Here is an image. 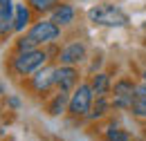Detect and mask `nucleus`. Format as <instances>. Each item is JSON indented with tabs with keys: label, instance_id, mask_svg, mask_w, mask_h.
I'll return each instance as SVG.
<instances>
[{
	"label": "nucleus",
	"instance_id": "nucleus-22",
	"mask_svg": "<svg viewBox=\"0 0 146 141\" xmlns=\"http://www.w3.org/2000/svg\"><path fill=\"white\" fill-rule=\"evenodd\" d=\"M144 81H146V72H144Z\"/></svg>",
	"mask_w": 146,
	"mask_h": 141
},
{
	"label": "nucleus",
	"instance_id": "nucleus-1",
	"mask_svg": "<svg viewBox=\"0 0 146 141\" xmlns=\"http://www.w3.org/2000/svg\"><path fill=\"white\" fill-rule=\"evenodd\" d=\"M88 18L94 25H106V27H124V25H128V16L119 7H112V5L92 7L88 11Z\"/></svg>",
	"mask_w": 146,
	"mask_h": 141
},
{
	"label": "nucleus",
	"instance_id": "nucleus-19",
	"mask_svg": "<svg viewBox=\"0 0 146 141\" xmlns=\"http://www.w3.org/2000/svg\"><path fill=\"white\" fill-rule=\"evenodd\" d=\"M135 92H137V96L146 99V85H139V88H135Z\"/></svg>",
	"mask_w": 146,
	"mask_h": 141
},
{
	"label": "nucleus",
	"instance_id": "nucleus-21",
	"mask_svg": "<svg viewBox=\"0 0 146 141\" xmlns=\"http://www.w3.org/2000/svg\"><path fill=\"white\" fill-rule=\"evenodd\" d=\"M0 7H5V9H11V0H0Z\"/></svg>",
	"mask_w": 146,
	"mask_h": 141
},
{
	"label": "nucleus",
	"instance_id": "nucleus-6",
	"mask_svg": "<svg viewBox=\"0 0 146 141\" xmlns=\"http://www.w3.org/2000/svg\"><path fill=\"white\" fill-rule=\"evenodd\" d=\"M54 76H56V85H58V90L68 92V90L76 83V76H79V74H76V70H74L72 65H61V67H56Z\"/></svg>",
	"mask_w": 146,
	"mask_h": 141
},
{
	"label": "nucleus",
	"instance_id": "nucleus-17",
	"mask_svg": "<svg viewBox=\"0 0 146 141\" xmlns=\"http://www.w3.org/2000/svg\"><path fill=\"white\" fill-rule=\"evenodd\" d=\"M106 105H108V103H106V99H104V96H99V101H97L94 110L90 112V119H94V117H101V114H104V110H106Z\"/></svg>",
	"mask_w": 146,
	"mask_h": 141
},
{
	"label": "nucleus",
	"instance_id": "nucleus-13",
	"mask_svg": "<svg viewBox=\"0 0 146 141\" xmlns=\"http://www.w3.org/2000/svg\"><path fill=\"white\" fill-rule=\"evenodd\" d=\"M133 92H135V85L130 81H126V78L115 83V96H133Z\"/></svg>",
	"mask_w": 146,
	"mask_h": 141
},
{
	"label": "nucleus",
	"instance_id": "nucleus-9",
	"mask_svg": "<svg viewBox=\"0 0 146 141\" xmlns=\"http://www.w3.org/2000/svg\"><path fill=\"white\" fill-rule=\"evenodd\" d=\"M65 105H70V96H68V92H63V90H61V94H56V96H54V101L50 103L47 110H50V114H52V117H58V114L65 110Z\"/></svg>",
	"mask_w": 146,
	"mask_h": 141
},
{
	"label": "nucleus",
	"instance_id": "nucleus-7",
	"mask_svg": "<svg viewBox=\"0 0 146 141\" xmlns=\"http://www.w3.org/2000/svg\"><path fill=\"white\" fill-rule=\"evenodd\" d=\"M54 72H56V67H54V70H52V67H47V70H38L36 76H34V81H32L34 90H36V92H47L52 85H56Z\"/></svg>",
	"mask_w": 146,
	"mask_h": 141
},
{
	"label": "nucleus",
	"instance_id": "nucleus-5",
	"mask_svg": "<svg viewBox=\"0 0 146 141\" xmlns=\"http://www.w3.org/2000/svg\"><path fill=\"white\" fill-rule=\"evenodd\" d=\"M83 58H86V45H83V43H72V45H68L65 49H61V54H58L61 65H76V63H81Z\"/></svg>",
	"mask_w": 146,
	"mask_h": 141
},
{
	"label": "nucleus",
	"instance_id": "nucleus-12",
	"mask_svg": "<svg viewBox=\"0 0 146 141\" xmlns=\"http://www.w3.org/2000/svg\"><path fill=\"white\" fill-rule=\"evenodd\" d=\"M14 29V18H11V9L0 7V34H9Z\"/></svg>",
	"mask_w": 146,
	"mask_h": 141
},
{
	"label": "nucleus",
	"instance_id": "nucleus-11",
	"mask_svg": "<svg viewBox=\"0 0 146 141\" xmlns=\"http://www.w3.org/2000/svg\"><path fill=\"white\" fill-rule=\"evenodd\" d=\"M92 90H94V94H99V96H104L106 92H108V85H110V78L108 74H97L94 78H92Z\"/></svg>",
	"mask_w": 146,
	"mask_h": 141
},
{
	"label": "nucleus",
	"instance_id": "nucleus-8",
	"mask_svg": "<svg viewBox=\"0 0 146 141\" xmlns=\"http://www.w3.org/2000/svg\"><path fill=\"white\" fill-rule=\"evenodd\" d=\"M52 20H54L56 25H68V22L74 20V9L70 5H58L54 11H52Z\"/></svg>",
	"mask_w": 146,
	"mask_h": 141
},
{
	"label": "nucleus",
	"instance_id": "nucleus-15",
	"mask_svg": "<svg viewBox=\"0 0 146 141\" xmlns=\"http://www.w3.org/2000/svg\"><path fill=\"white\" fill-rule=\"evenodd\" d=\"M130 110H133L135 114H139V117H146V99H142V96L135 94V101H133Z\"/></svg>",
	"mask_w": 146,
	"mask_h": 141
},
{
	"label": "nucleus",
	"instance_id": "nucleus-10",
	"mask_svg": "<svg viewBox=\"0 0 146 141\" xmlns=\"http://www.w3.org/2000/svg\"><path fill=\"white\" fill-rule=\"evenodd\" d=\"M29 22V9L25 5H16V18H14V29H25Z\"/></svg>",
	"mask_w": 146,
	"mask_h": 141
},
{
	"label": "nucleus",
	"instance_id": "nucleus-14",
	"mask_svg": "<svg viewBox=\"0 0 146 141\" xmlns=\"http://www.w3.org/2000/svg\"><path fill=\"white\" fill-rule=\"evenodd\" d=\"M106 139H108V141H128V134H126V130L110 128L108 132H106Z\"/></svg>",
	"mask_w": 146,
	"mask_h": 141
},
{
	"label": "nucleus",
	"instance_id": "nucleus-2",
	"mask_svg": "<svg viewBox=\"0 0 146 141\" xmlns=\"http://www.w3.org/2000/svg\"><path fill=\"white\" fill-rule=\"evenodd\" d=\"M92 94H94L92 85L81 83L79 88L74 90V94L70 96V105H68L70 114H74V117H86L92 107Z\"/></svg>",
	"mask_w": 146,
	"mask_h": 141
},
{
	"label": "nucleus",
	"instance_id": "nucleus-20",
	"mask_svg": "<svg viewBox=\"0 0 146 141\" xmlns=\"http://www.w3.org/2000/svg\"><path fill=\"white\" fill-rule=\"evenodd\" d=\"M9 105L11 107H20V101L16 99V96H9Z\"/></svg>",
	"mask_w": 146,
	"mask_h": 141
},
{
	"label": "nucleus",
	"instance_id": "nucleus-3",
	"mask_svg": "<svg viewBox=\"0 0 146 141\" xmlns=\"http://www.w3.org/2000/svg\"><path fill=\"white\" fill-rule=\"evenodd\" d=\"M47 54L40 52V49H29V52H20L16 58H14V70L18 74H32V72H38L40 65L45 63Z\"/></svg>",
	"mask_w": 146,
	"mask_h": 141
},
{
	"label": "nucleus",
	"instance_id": "nucleus-4",
	"mask_svg": "<svg viewBox=\"0 0 146 141\" xmlns=\"http://www.w3.org/2000/svg\"><path fill=\"white\" fill-rule=\"evenodd\" d=\"M29 38L40 45V43H52L58 38V25H56L54 20H43V22H36L32 29H29Z\"/></svg>",
	"mask_w": 146,
	"mask_h": 141
},
{
	"label": "nucleus",
	"instance_id": "nucleus-16",
	"mask_svg": "<svg viewBox=\"0 0 146 141\" xmlns=\"http://www.w3.org/2000/svg\"><path fill=\"white\" fill-rule=\"evenodd\" d=\"M29 5L38 9V11H47V9H52L56 5V0H29Z\"/></svg>",
	"mask_w": 146,
	"mask_h": 141
},
{
	"label": "nucleus",
	"instance_id": "nucleus-18",
	"mask_svg": "<svg viewBox=\"0 0 146 141\" xmlns=\"http://www.w3.org/2000/svg\"><path fill=\"white\" fill-rule=\"evenodd\" d=\"M34 47H36V43H34L29 36H25V38H20V40H18V49H20V52H29V49H34Z\"/></svg>",
	"mask_w": 146,
	"mask_h": 141
}]
</instances>
